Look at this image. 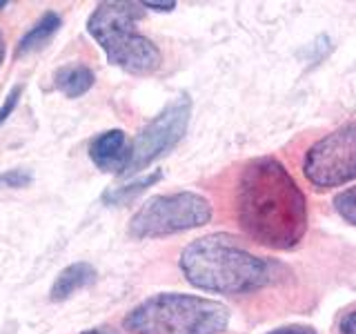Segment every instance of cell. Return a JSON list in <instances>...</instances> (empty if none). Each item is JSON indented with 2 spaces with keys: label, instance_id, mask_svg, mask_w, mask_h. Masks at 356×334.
I'll use <instances>...</instances> for the list:
<instances>
[{
  "label": "cell",
  "instance_id": "obj_14",
  "mask_svg": "<svg viewBox=\"0 0 356 334\" xmlns=\"http://www.w3.org/2000/svg\"><path fill=\"white\" fill-rule=\"evenodd\" d=\"M31 183V174L27 170H7L0 174V189H20Z\"/></svg>",
  "mask_w": 356,
  "mask_h": 334
},
{
  "label": "cell",
  "instance_id": "obj_1",
  "mask_svg": "<svg viewBox=\"0 0 356 334\" xmlns=\"http://www.w3.org/2000/svg\"><path fill=\"white\" fill-rule=\"evenodd\" d=\"M234 209L245 237L263 248L292 250L307 232V198L274 156H259L243 165Z\"/></svg>",
  "mask_w": 356,
  "mask_h": 334
},
{
  "label": "cell",
  "instance_id": "obj_10",
  "mask_svg": "<svg viewBox=\"0 0 356 334\" xmlns=\"http://www.w3.org/2000/svg\"><path fill=\"white\" fill-rule=\"evenodd\" d=\"M96 83V74L89 70L87 65L81 63H70L63 65L60 70L54 74V85L58 92H63L67 98H78L87 94Z\"/></svg>",
  "mask_w": 356,
  "mask_h": 334
},
{
  "label": "cell",
  "instance_id": "obj_17",
  "mask_svg": "<svg viewBox=\"0 0 356 334\" xmlns=\"http://www.w3.org/2000/svg\"><path fill=\"white\" fill-rule=\"evenodd\" d=\"M339 332L341 334H356V310H350L339 323Z\"/></svg>",
  "mask_w": 356,
  "mask_h": 334
},
{
  "label": "cell",
  "instance_id": "obj_8",
  "mask_svg": "<svg viewBox=\"0 0 356 334\" xmlns=\"http://www.w3.org/2000/svg\"><path fill=\"white\" fill-rule=\"evenodd\" d=\"M89 159L100 172L125 176L131 161V143L122 129H107L89 143Z\"/></svg>",
  "mask_w": 356,
  "mask_h": 334
},
{
  "label": "cell",
  "instance_id": "obj_6",
  "mask_svg": "<svg viewBox=\"0 0 356 334\" xmlns=\"http://www.w3.org/2000/svg\"><path fill=\"white\" fill-rule=\"evenodd\" d=\"M303 176L316 189L339 187L356 178V122L337 127L305 152Z\"/></svg>",
  "mask_w": 356,
  "mask_h": 334
},
{
  "label": "cell",
  "instance_id": "obj_18",
  "mask_svg": "<svg viewBox=\"0 0 356 334\" xmlns=\"http://www.w3.org/2000/svg\"><path fill=\"white\" fill-rule=\"evenodd\" d=\"M143 7L145 9H156V11H172L176 7V3H147V0H145Z\"/></svg>",
  "mask_w": 356,
  "mask_h": 334
},
{
  "label": "cell",
  "instance_id": "obj_3",
  "mask_svg": "<svg viewBox=\"0 0 356 334\" xmlns=\"http://www.w3.org/2000/svg\"><path fill=\"white\" fill-rule=\"evenodd\" d=\"M229 326V310L214 299L161 292L131 308L122 319L129 334H220Z\"/></svg>",
  "mask_w": 356,
  "mask_h": 334
},
{
  "label": "cell",
  "instance_id": "obj_13",
  "mask_svg": "<svg viewBox=\"0 0 356 334\" xmlns=\"http://www.w3.org/2000/svg\"><path fill=\"white\" fill-rule=\"evenodd\" d=\"M334 209L339 212L343 221H348L350 225L356 228V185L348 187L334 196Z\"/></svg>",
  "mask_w": 356,
  "mask_h": 334
},
{
  "label": "cell",
  "instance_id": "obj_7",
  "mask_svg": "<svg viewBox=\"0 0 356 334\" xmlns=\"http://www.w3.org/2000/svg\"><path fill=\"white\" fill-rule=\"evenodd\" d=\"M189 118H192V98L187 94L176 96L172 103H167L159 114H156L147 125H145L138 136L131 141V161L125 176L138 174L156 159L170 154L178 143L183 141Z\"/></svg>",
  "mask_w": 356,
  "mask_h": 334
},
{
  "label": "cell",
  "instance_id": "obj_5",
  "mask_svg": "<svg viewBox=\"0 0 356 334\" xmlns=\"http://www.w3.org/2000/svg\"><path fill=\"white\" fill-rule=\"evenodd\" d=\"M211 203L196 192H174L147 198L129 218L131 239H159L203 228L211 221Z\"/></svg>",
  "mask_w": 356,
  "mask_h": 334
},
{
  "label": "cell",
  "instance_id": "obj_15",
  "mask_svg": "<svg viewBox=\"0 0 356 334\" xmlns=\"http://www.w3.org/2000/svg\"><path fill=\"white\" fill-rule=\"evenodd\" d=\"M20 96H22V85H16L11 92L7 94V98L3 100V105H0V125L14 114V109H16V105H18V100H20Z\"/></svg>",
  "mask_w": 356,
  "mask_h": 334
},
{
  "label": "cell",
  "instance_id": "obj_12",
  "mask_svg": "<svg viewBox=\"0 0 356 334\" xmlns=\"http://www.w3.org/2000/svg\"><path fill=\"white\" fill-rule=\"evenodd\" d=\"M161 178H163V172L156 170V172L143 176V178H136V181H131V183L122 185V187L107 189V192L103 194V200L107 205H125V203H129V200L136 198L138 194H143L147 187H152L154 183H159Z\"/></svg>",
  "mask_w": 356,
  "mask_h": 334
},
{
  "label": "cell",
  "instance_id": "obj_19",
  "mask_svg": "<svg viewBox=\"0 0 356 334\" xmlns=\"http://www.w3.org/2000/svg\"><path fill=\"white\" fill-rule=\"evenodd\" d=\"M81 334H116L111 328H94V330H85Z\"/></svg>",
  "mask_w": 356,
  "mask_h": 334
},
{
  "label": "cell",
  "instance_id": "obj_20",
  "mask_svg": "<svg viewBox=\"0 0 356 334\" xmlns=\"http://www.w3.org/2000/svg\"><path fill=\"white\" fill-rule=\"evenodd\" d=\"M5 54H7V45H5V36H3V31H0V65L5 63Z\"/></svg>",
  "mask_w": 356,
  "mask_h": 334
},
{
  "label": "cell",
  "instance_id": "obj_21",
  "mask_svg": "<svg viewBox=\"0 0 356 334\" xmlns=\"http://www.w3.org/2000/svg\"><path fill=\"white\" fill-rule=\"evenodd\" d=\"M7 7V3H5V0H0V9H5Z\"/></svg>",
  "mask_w": 356,
  "mask_h": 334
},
{
  "label": "cell",
  "instance_id": "obj_16",
  "mask_svg": "<svg viewBox=\"0 0 356 334\" xmlns=\"http://www.w3.org/2000/svg\"><path fill=\"white\" fill-rule=\"evenodd\" d=\"M265 334H318L312 326H300V323H292V326H283V328H276L272 332H265Z\"/></svg>",
  "mask_w": 356,
  "mask_h": 334
},
{
  "label": "cell",
  "instance_id": "obj_4",
  "mask_svg": "<svg viewBox=\"0 0 356 334\" xmlns=\"http://www.w3.org/2000/svg\"><path fill=\"white\" fill-rule=\"evenodd\" d=\"M143 16V3L109 0L100 3L87 20V31L105 51L107 61L129 74H152L163 63L156 42L136 27Z\"/></svg>",
  "mask_w": 356,
  "mask_h": 334
},
{
  "label": "cell",
  "instance_id": "obj_11",
  "mask_svg": "<svg viewBox=\"0 0 356 334\" xmlns=\"http://www.w3.org/2000/svg\"><path fill=\"white\" fill-rule=\"evenodd\" d=\"M60 25H63V20H60L58 14H56V11H47V14H42L36 25H33V27L25 33V36L20 38L16 54H18V56H25V54H31V51L42 49L44 45H47V42L56 36V33H58Z\"/></svg>",
  "mask_w": 356,
  "mask_h": 334
},
{
  "label": "cell",
  "instance_id": "obj_2",
  "mask_svg": "<svg viewBox=\"0 0 356 334\" xmlns=\"http://www.w3.org/2000/svg\"><path fill=\"white\" fill-rule=\"evenodd\" d=\"M181 272L198 289L216 294H252L281 281L285 267L250 252L229 234H207L181 254Z\"/></svg>",
  "mask_w": 356,
  "mask_h": 334
},
{
  "label": "cell",
  "instance_id": "obj_9",
  "mask_svg": "<svg viewBox=\"0 0 356 334\" xmlns=\"http://www.w3.org/2000/svg\"><path fill=\"white\" fill-rule=\"evenodd\" d=\"M96 281V267L89 265L85 261H78L67 265L65 270L58 272L56 281L49 289L51 301H67L72 294H76L78 289H83L87 285H92Z\"/></svg>",
  "mask_w": 356,
  "mask_h": 334
}]
</instances>
